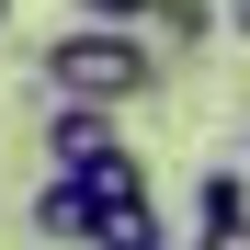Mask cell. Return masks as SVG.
<instances>
[{"label":"cell","instance_id":"6da1fadb","mask_svg":"<svg viewBox=\"0 0 250 250\" xmlns=\"http://www.w3.org/2000/svg\"><path fill=\"white\" fill-rule=\"evenodd\" d=\"M46 91L80 103V114H125V103H148V91H159V46H148V34L68 23L57 46H46Z\"/></svg>","mask_w":250,"mask_h":250},{"label":"cell","instance_id":"7a4b0ae2","mask_svg":"<svg viewBox=\"0 0 250 250\" xmlns=\"http://www.w3.org/2000/svg\"><path fill=\"white\" fill-rule=\"evenodd\" d=\"M103 148H114V114H80V103H57V114H46V159H57V182H80Z\"/></svg>","mask_w":250,"mask_h":250},{"label":"cell","instance_id":"3957f363","mask_svg":"<svg viewBox=\"0 0 250 250\" xmlns=\"http://www.w3.org/2000/svg\"><path fill=\"white\" fill-rule=\"evenodd\" d=\"M216 34H228V12H216V0H159V12H148L159 68H171V57H193V46H216Z\"/></svg>","mask_w":250,"mask_h":250},{"label":"cell","instance_id":"277c9868","mask_svg":"<svg viewBox=\"0 0 250 250\" xmlns=\"http://www.w3.org/2000/svg\"><path fill=\"white\" fill-rule=\"evenodd\" d=\"M91 193H80V182H46V193H34V239H46V250H91Z\"/></svg>","mask_w":250,"mask_h":250},{"label":"cell","instance_id":"5b68a950","mask_svg":"<svg viewBox=\"0 0 250 250\" xmlns=\"http://www.w3.org/2000/svg\"><path fill=\"white\" fill-rule=\"evenodd\" d=\"M193 216H205V228H239V216H250V182H239V171H205V182H193Z\"/></svg>","mask_w":250,"mask_h":250},{"label":"cell","instance_id":"8992f818","mask_svg":"<svg viewBox=\"0 0 250 250\" xmlns=\"http://www.w3.org/2000/svg\"><path fill=\"white\" fill-rule=\"evenodd\" d=\"M159 0H80V23H103V34H148Z\"/></svg>","mask_w":250,"mask_h":250},{"label":"cell","instance_id":"52a82bcc","mask_svg":"<svg viewBox=\"0 0 250 250\" xmlns=\"http://www.w3.org/2000/svg\"><path fill=\"white\" fill-rule=\"evenodd\" d=\"M182 250H250V216H239V228H193Z\"/></svg>","mask_w":250,"mask_h":250},{"label":"cell","instance_id":"ba28073f","mask_svg":"<svg viewBox=\"0 0 250 250\" xmlns=\"http://www.w3.org/2000/svg\"><path fill=\"white\" fill-rule=\"evenodd\" d=\"M228 34H239V46H250V0H228Z\"/></svg>","mask_w":250,"mask_h":250},{"label":"cell","instance_id":"9c48e42d","mask_svg":"<svg viewBox=\"0 0 250 250\" xmlns=\"http://www.w3.org/2000/svg\"><path fill=\"white\" fill-rule=\"evenodd\" d=\"M0 34H12V0H0Z\"/></svg>","mask_w":250,"mask_h":250},{"label":"cell","instance_id":"30bf717a","mask_svg":"<svg viewBox=\"0 0 250 250\" xmlns=\"http://www.w3.org/2000/svg\"><path fill=\"white\" fill-rule=\"evenodd\" d=\"M239 159H250V137H239Z\"/></svg>","mask_w":250,"mask_h":250},{"label":"cell","instance_id":"8fae6325","mask_svg":"<svg viewBox=\"0 0 250 250\" xmlns=\"http://www.w3.org/2000/svg\"><path fill=\"white\" fill-rule=\"evenodd\" d=\"M171 250H182V239H171Z\"/></svg>","mask_w":250,"mask_h":250}]
</instances>
